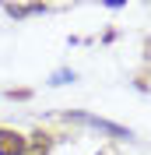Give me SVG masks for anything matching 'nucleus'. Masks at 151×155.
<instances>
[{"label": "nucleus", "instance_id": "1", "mask_svg": "<svg viewBox=\"0 0 151 155\" xmlns=\"http://www.w3.org/2000/svg\"><path fill=\"white\" fill-rule=\"evenodd\" d=\"M25 152H28V141L18 130H4L0 127V155H25Z\"/></svg>", "mask_w": 151, "mask_h": 155}, {"label": "nucleus", "instance_id": "2", "mask_svg": "<svg viewBox=\"0 0 151 155\" xmlns=\"http://www.w3.org/2000/svg\"><path fill=\"white\" fill-rule=\"evenodd\" d=\"M70 120H81V124H88V127H98V130H105V134H113V137H130L127 127L109 124V120H98V116H88V113H70Z\"/></svg>", "mask_w": 151, "mask_h": 155}, {"label": "nucleus", "instance_id": "3", "mask_svg": "<svg viewBox=\"0 0 151 155\" xmlns=\"http://www.w3.org/2000/svg\"><path fill=\"white\" fill-rule=\"evenodd\" d=\"M74 78H77L74 71H67V67H63V71H56V74L49 78V81H53V85H67V81H74Z\"/></svg>", "mask_w": 151, "mask_h": 155}]
</instances>
